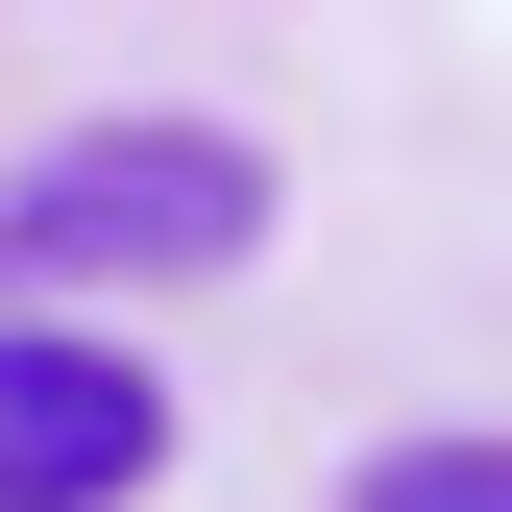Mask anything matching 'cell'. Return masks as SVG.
Returning <instances> with one entry per match:
<instances>
[{"instance_id":"6da1fadb","label":"cell","mask_w":512,"mask_h":512,"mask_svg":"<svg viewBox=\"0 0 512 512\" xmlns=\"http://www.w3.org/2000/svg\"><path fill=\"white\" fill-rule=\"evenodd\" d=\"M244 244H269V147L244 122H74L0 196V269L25 293H171V269H244Z\"/></svg>"},{"instance_id":"7a4b0ae2","label":"cell","mask_w":512,"mask_h":512,"mask_svg":"<svg viewBox=\"0 0 512 512\" xmlns=\"http://www.w3.org/2000/svg\"><path fill=\"white\" fill-rule=\"evenodd\" d=\"M171 464V391L98 342V317H0V512H122Z\"/></svg>"},{"instance_id":"3957f363","label":"cell","mask_w":512,"mask_h":512,"mask_svg":"<svg viewBox=\"0 0 512 512\" xmlns=\"http://www.w3.org/2000/svg\"><path fill=\"white\" fill-rule=\"evenodd\" d=\"M342 512H512V439H391Z\"/></svg>"}]
</instances>
